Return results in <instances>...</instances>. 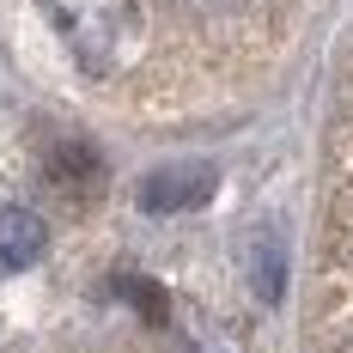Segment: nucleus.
Returning a JSON list of instances; mask_svg holds the SVG:
<instances>
[{
	"label": "nucleus",
	"mask_w": 353,
	"mask_h": 353,
	"mask_svg": "<svg viewBox=\"0 0 353 353\" xmlns=\"http://www.w3.org/2000/svg\"><path fill=\"white\" fill-rule=\"evenodd\" d=\"M55 37L68 43V55L85 73H110L128 61L134 37H141V6L134 0H43Z\"/></svg>",
	"instance_id": "obj_1"
},
{
	"label": "nucleus",
	"mask_w": 353,
	"mask_h": 353,
	"mask_svg": "<svg viewBox=\"0 0 353 353\" xmlns=\"http://www.w3.org/2000/svg\"><path fill=\"white\" fill-rule=\"evenodd\" d=\"M213 189H219V171L213 165H159V171L141 183V208L146 213H189L201 208V201H213Z\"/></svg>",
	"instance_id": "obj_2"
},
{
	"label": "nucleus",
	"mask_w": 353,
	"mask_h": 353,
	"mask_svg": "<svg viewBox=\"0 0 353 353\" xmlns=\"http://www.w3.org/2000/svg\"><path fill=\"white\" fill-rule=\"evenodd\" d=\"M49 250V225L31 208H0V268H31Z\"/></svg>",
	"instance_id": "obj_3"
},
{
	"label": "nucleus",
	"mask_w": 353,
	"mask_h": 353,
	"mask_svg": "<svg viewBox=\"0 0 353 353\" xmlns=\"http://www.w3.org/2000/svg\"><path fill=\"white\" fill-rule=\"evenodd\" d=\"M341 353H353V341H347V347H341Z\"/></svg>",
	"instance_id": "obj_4"
}]
</instances>
